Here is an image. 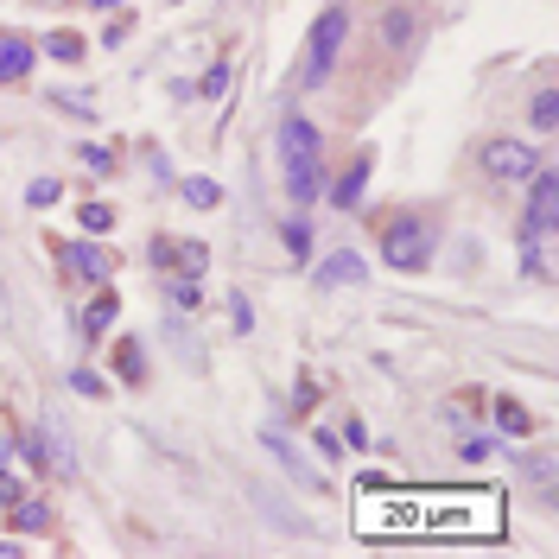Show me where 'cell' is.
<instances>
[{
	"mask_svg": "<svg viewBox=\"0 0 559 559\" xmlns=\"http://www.w3.org/2000/svg\"><path fill=\"white\" fill-rule=\"evenodd\" d=\"M356 534L369 541H496L502 534V496L496 490H363L356 496Z\"/></svg>",
	"mask_w": 559,
	"mask_h": 559,
	"instance_id": "6da1fadb",
	"label": "cell"
},
{
	"mask_svg": "<svg viewBox=\"0 0 559 559\" xmlns=\"http://www.w3.org/2000/svg\"><path fill=\"white\" fill-rule=\"evenodd\" d=\"M280 159H286V191H292L299 204H311V197L324 191V172H318V128H311L305 115H292V121L280 128Z\"/></svg>",
	"mask_w": 559,
	"mask_h": 559,
	"instance_id": "7a4b0ae2",
	"label": "cell"
},
{
	"mask_svg": "<svg viewBox=\"0 0 559 559\" xmlns=\"http://www.w3.org/2000/svg\"><path fill=\"white\" fill-rule=\"evenodd\" d=\"M554 216H559V178H554V172H541V178H534V204H528V248H522V261H528V274H534V280H547Z\"/></svg>",
	"mask_w": 559,
	"mask_h": 559,
	"instance_id": "3957f363",
	"label": "cell"
},
{
	"mask_svg": "<svg viewBox=\"0 0 559 559\" xmlns=\"http://www.w3.org/2000/svg\"><path fill=\"white\" fill-rule=\"evenodd\" d=\"M343 32H350V19L331 6V13H318V26H311V51H305V83H324L331 77V64H337V51H343Z\"/></svg>",
	"mask_w": 559,
	"mask_h": 559,
	"instance_id": "277c9868",
	"label": "cell"
},
{
	"mask_svg": "<svg viewBox=\"0 0 559 559\" xmlns=\"http://www.w3.org/2000/svg\"><path fill=\"white\" fill-rule=\"evenodd\" d=\"M58 268L70 280H109L115 274V255L96 248V242H58Z\"/></svg>",
	"mask_w": 559,
	"mask_h": 559,
	"instance_id": "5b68a950",
	"label": "cell"
},
{
	"mask_svg": "<svg viewBox=\"0 0 559 559\" xmlns=\"http://www.w3.org/2000/svg\"><path fill=\"white\" fill-rule=\"evenodd\" d=\"M426 255H432V229H426V223H395V229H388V261H395L401 274L426 268Z\"/></svg>",
	"mask_w": 559,
	"mask_h": 559,
	"instance_id": "8992f818",
	"label": "cell"
},
{
	"mask_svg": "<svg viewBox=\"0 0 559 559\" xmlns=\"http://www.w3.org/2000/svg\"><path fill=\"white\" fill-rule=\"evenodd\" d=\"M483 172L490 178H528L534 172V146L528 140H490L483 146Z\"/></svg>",
	"mask_w": 559,
	"mask_h": 559,
	"instance_id": "52a82bcc",
	"label": "cell"
},
{
	"mask_svg": "<svg viewBox=\"0 0 559 559\" xmlns=\"http://www.w3.org/2000/svg\"><path fill=\"white\" fill-rule=\"evenodd\" d=\"M0 509H6V528H19V534H38V528H51V509H45V496H26V490H13Z\"/></svg>",
	"mask_w": 559,
	"mask_h": 559,
	"instance_id": "ba28073f",
	"label": "cell"
},
{
	"mask_svg": "<svg viewBox=\"0 0 559 559\" xmlns=\"http://www.w3.org/2000/svg\"><path fill=\"white\" fill-rule=\"evenodd\" d=\"M261 445H268V451H274L280 464H286V477H292L299 490H318V470H311V464L299 458V445H292L286 432H261Z\"/></svg>",
	"mask_w": 559,
	"mask_h": 559,
	"instance_id": "9c48e42d",
	"label": "cell"
},
{
	"mask_svg": "<svg viewBox=\"0 0 559 559\" xmlns=\"http://www.w3.org/2000/svg\"><path fill=\"white\" fill-rule=\"evenodd\" d=\"M350 280H369V261H363V255H331V261H318L311 286H350Z\"/></svg>",
	"mask_w": 559,
	"mask_h": 559,
	"instance_id": "30bf717a",
	"label": "cell"
},
{
	"mask_svg": "<svg viewBox=\"0 0 559 559\" xmlns=\"http://www.w3.org/2000/svg\"><path fill=\"white\" fill-rule=\"evenodd\" d=\"M32 70V45L19 32H0V83H19Z\"/></svg>",
	"mask_w": 559,
	"mask_h": 559,
	"instance_id": "8fae6325",
	"label": "cell"
},
{
	"mask_svg": "<svg viewBox=\"0 0 559 559\" xmlns=\"http://www.w3.org/2000/svg\"><path fill=\"white\" fill-rule=\"evenodd\" d=\"M115 311H121V299H115V292H102V299H96V305H90V311L77 318V331H83V343H102V331L115 324Z\"/></svg>",
	"mask_w": 559,
	"mask_h": 559,
	"instance_id": "7c38bea8",
	"label": "cell"
},
{
	"mask_svg": "<svg viewBox=\"0 0 559 559\" xmlns=\"http://www.w3.org/2000/svg\"><path fill=\"white\" fill-rule=\"evenodd\" d=\"M153 261H159V268L172 261V268H185V274H204V261H210V255H204L197 242H178V248H172V242H159V248H153Z\"/></svg>",
	"mask_w": 559,
	"mask_h": 559,
	"instance_id": "4fadbf2b",
	"label": "cell"
},
{
	"mask_svg": "<svg viewBox=\"0 0 559 559\" xmlns=\"http://www.w3.org/2000/svg\"><path fill=\"white\" fill-rule=\"evenodd\" d=\"M363 185H369V159H356V165L343 172V185L331 191V204H337V210H356V204H363Z\"/></svg>",
	"mask_w": 559,
	"mask_h": 559,
	"instance_id": "5bb4252c",
	"label": "cell"
},
{
	"mask_svg": "<svg viewBox=\"0 0 559 559\" xmlns=\"http://www.w3.org/2000/svg\"><path fill=\"white\" fill-rule=\"evenodd\" d=\"M115 369H121V382H128V388H140V375H146V356H140L134 337H121V343H115Z\"/></svg>",
	"mask_w": 559,
	"mask_h": 559,
	"instance_id": "9a60e30c",
	"label": "cell"
},
{
	"mask_svg": "<svg viewBox=\"0 0 559 559\" xmlns=\"http://www.w3.org/2000/svg\"><path fill=\"white\" fill-rule=\"evenodd\" d=\"M185 204H191V210H216V204H223V185H216V178H185Z\"/></svg>",
	"mask_w": 559,
	"mask_h": 559,
	"instance_id": "2e32d148",
	"label": "cell"
},
{
	"mask_svg": "<svg viewBox=\"0 0 559 559\" xmlns=\"http://www.w3.org/2000/svg\"><path fill=\"white\" fill-rule=\"evenodd\" d=\"M45 51H51L58 64H77V58H83V38H77V32H45Z\"/></svg>",
	"mask_w": 559,
	"mask_h": 559,
	"instance_id": "e0dca14e",
	"label": "cell"
},
{
	"mask_svg": "<svg viewBox=\"0 0 559 559\" xmlns=\"http://www.w3.org/2000/svg\"><path fill=\"white\" fill-rule=\"evenodd\" d=\"M496 426H502V432H515V438H522V432H528V426H534V419H528V407H522V401H496Z\"/></svg>",
	"mask_w": 559,
	"mask_h": 559,
	"instance_id": "ac0fdd59",
	"label": "cell"
},
{
	"mask_svg": "<svg viewBox=\"0 0 559 559\" xmlns=\"http://www.w3.org/2000/svg\"><path fill=\"white\" fill-rule=\"evenodd\" d=\"M77 223H83L90 236H102V229H115V210H109V204H83V216H77Z\"/></svg>",
	"mask_w": 559,
	"mask_h": 559,
	"instance_id": "d6986e66",
	"label": "cell"
},
{
	"mask_svg": "<svg viewBox=\"0 0 559 559\" xmlns=\"http://www.w3.org/2000/svg\"><path fill=\"white\" fill-rule=\"evenodd\" d=\"M26 204H32V210L58 204V178H32V185H26Z\"/></svg>",
	"mask_w": 559,
	"mask_h": 559,
	"instance_id": "ffe728a7",
	"label": "cell"
},
{
	"mask_svg": "<svg viewBox=\"0 0 559 559\" xmlns=\"http://www.w3.org/2000/svg\"><path fill=\"white\" fill-rule=\"evenodd\" d=\"M554 115H559L554 90H541V96H534V128H541V134H554Z\"/></svg>",
	"mask_w": 559,
	"mask_h": 559,
	"instance_id": "44dd1931",
	"label": "cell"
},
{
	"mask_svg": "<svg viewBox=\"0 0 559 559\" xmlns=\"http://www.w3.org/2000/svg\"><path fill=\"white\" fill-rule=\"evenodd\" d=\"M414 38V19L407 13H388V45H407Z\"/></svg>",
	"mask_w": 559,
	"mask_h": 559,
	"instance_id": "7402d4cb",
	"label": "cell"
},
{
	"mask_svg": "<svg viewBox=\"0 0 559 559\" xmlns=\"http://www.w3.org/2000/svg\"><path fill=\"white\" fill-rule=\"evenodd\" d=\"M70 388H77V395H90V401H96V395H109V388H102V375H90V369H77V375H70Z\"/></svg>",
	"mask_w": 559,
	"mask_h": 559,
	"instance_id": "603a6c76",
	"label": "cell"
},
{
	"mask_svg": "<svg viewBox=\"0 0 559 559\" xmlns=\"http://www.w3.org/2000/svg\"><path fill=\"white\" fill-rule=\"evenodd\" d=\"M286 248H292V255H305V248H311V236H305V223H286Z\"/></svg>",
	"mask_w": 559,
	"mask_h": 559,
	"instance_id": "cb8c5ba5",
	"label": "cell"
},
{
	"mask_svg": "<svg viewBox=\"0 0 559 559\" xmlns=\"http://www.w3.org/2000/svg\"><path fill=\"white\" fill-rule=\"evenodd\" d=\"M223 83H229V70H223V64H210V77H204V96H223Z\"/></svg>",
	"mask_w": 559,
	"mask_h": 559,
	"instance_id": "d4e9b609",
	"label": "cell"
},
{
	"mask_svg": "<svg viewBox=\"0 0 559 559\" xmlns=\"http://www.w3.org/2000/svg\"><path fill=\"white\" fill-rule=\"evenodd\" d=\"M0 477H6V438H0Z\"/></svg>",
	"mask_w": 559,
	"mask_h": 559,
	"instance_id": "484cf974",
	"label": "cell"
},
{
	"mask_svg": "<svg viewBox=\"0 0 559 559\" xmlns=\"http://www.w3.org/2000/svg\"><path fill=\"white\" fill-rule=\"evenodd\" d=\"M90 6H115V0H90Z\"/></svg>",
	"mask_w": 559,
	"mask_h": 559,
	"instance_id": "4316f807",
	"label": "cell"
}]
</instances>
